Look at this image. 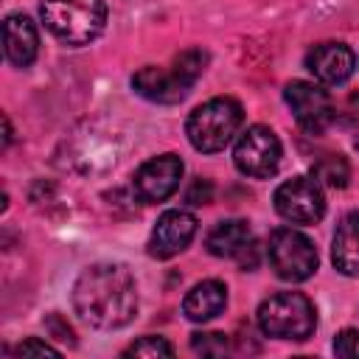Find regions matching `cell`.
Segmentation results:
<instances>
[{"mask_svg":"<svg viewBox=\"0 0 359 359\" xmlns=\"http://www.w3.org/2000/svg\"><path fill=\"white\" fill-rule=\"evenodd\" d=\"M275 210L292 224H314L325 213V196L314 177H292L275 188Z\"/></svg>","mask_w":359,"mask_h":359,"instance_id":"ba28073f","label":"cell"},{"mask_svg":"<svg viewBox=\"0 0 359 359\" xmlns=\"http://www.w3.org/2000/svg\"><path fill=\"white\" fill-rule=\"evenodd\" d=\"M356 151H359V137H356Z\"/></svg>","mask_w":359,"mask_h":359,"instance_id":"cb8c5ba5","label":"cell"},{"mask_svg":"<svg viewBox=\"0 0 359 359\" xmlns=\"http://www.w3.org/2000/svg\"><path fill=\"white\" fill-rule=\"evenodd\" d=\"M73 309L93 328H123L137 311V286L121 264H93L73 283Z\"/></svg>","mask_w":359,"mask_h":359,"instance_id":"6da1fadb","label":"cell"},{"mask_svg":"<svg viewBox=\"0 0 359 359\" xmlns=\"http://www.w3.org/2000/svg\"><path fill=\"white\" fill-rule=\"evenodd\" d=\"M334 353L345 359H359V328H345L334 339Z\"/></svg>","mask_w":359,"mask_h":359,"instance_id":"ffe728a7","label":"cell"},{"mask_svg":"<svg viewBox=\"0 0 359 359\" xmlns=\"http://www.w3.org/2000/svg\"><path fill=\"white\" fill-rule=\"evenodd\" d=\"M283 98H286L294 121L309 135H320L334 121L331 95L314 81H289L286 90H283Z\"/></svg>","mask_w":359,"mask_h":359,"instance_id":"9c48e42d","label":"cell"},{"mask_svg":"<svg viewBox=\"0 0 359 359\" xmlns=\"http://www.w3.org/2000/svg\"><path fill=\"white\" fill-rule=\"evenodd\" d=\"M45 325H48V331H53V339L67 342V345H76V334H73V328H70L59 314H50Z\"/></svg>","mask_w":359,"mask_h":359,"instance_id":"7402d4cb","label":"cell"},{"mask_svg":"<svg viewBox=\"0 0 359 359\" xmlns=\"http://www.w3.org/2000/svg\"><path fill=\"white\" fill-rule=\"evenodd\" d=\"M182 180V160L177 154H157L135 171V194L140 202H165Z\"/></svg>","mask_w":359,"mask_h":359,"instance_id":"30bf717a","label":"cell"},{"mask_svg":"<svg viewBox=\"0 0 359 359\" xmlns=\"http://www.w3.org/2000/svg\"><path fill=\"white\" fill-rule=\"evenodd\" d=\"M39 14L45 28L67 45H87L107 22L104 0H42Z\"/></svg>","mask_w":359,"mask_h":359,"instance_id":"3957f363","label":"cell"},{"mask_svg":"<svg viewBox=\"0 0 359 359\" xmlns=\"http://www.w3.org/2000/svg\"><path fill=\"white\" fill-rule=\"evenodd\" d=\"M266 258L275 269L278 278L300 283L317 272V247L309 236L292 227H278L269 236L266 244Z\"/></svg>","mask_w":359,"mask_h":359,"instance_id":"8992f818","label":"cell"},{"mask_svg":"<svg viewBox=\"0 0 359 359\" xmlns=\"http://www.w3.org/2000/svg\"><path fill=\"white\" fill-rule=\"evenodd\" d=\"M306 67L323 84H345L356 70V53L345 42H320L306 53Z\"/></svg>","mask_w":359,"mask_h":359,"instance_id":"7c38bea8","label":"cell"},{"mask_svg":"<svg viewBox=\"0 0 359 359\" xmlns=\"http://www.w3.org/2000/svg\"><path fill=\"white\" fill-rule=\"evenodd\" d=\"M196 236V216L182 210V208H174V210H165L154 230H151V238H149V255L151 258H174L177 252H182L191 238Z\"/></svg>","mask_w":359,"mask_h":359,"instance_id":"8fae6325","label":"cell"},{"mask_svg":"<svg viewBox=\"0 0 359 359\" xmlns=\"http://www.w3.org/2000/svg\"><path fill=\"white\" fill-rule=\"evenodd\" d=\"M208 56L202 50H185L180 53L171 67H140L132 76V87L137 90V95L157 101V104H174L182 101L188 95V90L194 87V81L202 76Z\"/></svg>","mask_w":359,"mask_h":359,"instance_id":"7a4b0ae2","label":"cell"},{"mask_svg":"<svg viewBox=\"0 0 359 359\" xmlns=\"http://www.w3.org/2000/svg\"><path fill=\"white\" fill-rule=\"evenodd\" d=\"M188 205H205V202H210V182L208 180H196L194 185H191V191H188Z\"/></svg>","mask_w":359,"mask_h":359,"instance_id":"603a6c76","label":"cell"},{"mask_svg":"<svg viewBox=\"0 0 359 359\" xmlns=\"http://www.w3.org/2000/svg\"><path fill=\"white\" fill-rule=\"evenodd\" d=\"M123 356H143V359H157V356H174V345L163 337H140L137 342H132Z\"/></svg>","mask_w":359,"mask_h":359,"instance_id":"ac0fdd59","label":"cell"},{"mask_svg":"<svg viewBox=\"0 0 359 359\" xmlns=\"http://www.w3.org/2000/svg\"><path fill=\"white\" fill-rule=\"evenodd\" d=\"M331 261L342 275L348 278L359 275V210L342 216V222L337 224L331 241Z\"/></svg>","mask_w":359,"mask_h":359,"instance_id":"9a60e30c","label":"cell"},{"mask_svg":"<svg viewBox=\"0 0 359 359\" xmlns=\"http://www.w3.org/2000/svg\"><path fill=\"white\" fill-rule=\"evenodd\" d=\"M258 328L275 339H309L317 328L314 303L303 292H275L258 306Z\"/></svg>","mask_w":359,"mask_h":359,"instance_id":"5b68a950","label":"cell"},{"mask_svg":"<svg viewBox=\"0 0 359 359\" xmlns=\"http://www.w3.org/2000/svg\"><path fill=\"white\" fill-rule=\"evenodd\" d=\"M3 48H6V59L14 67H28L36 59L39 50V34L36 25L31 22V17L25 14H8L3 22Z\"/></svg>","mask_w":359,"mask_h":359,"instance_id":"4fadbf2b","label":"cell"},{"mask_svg":"<svg viewBox=\"0 0 359 359\" xmlns=\"http://www.w3.org/2000/svg\"><path fill=\"white\" fill-rule=\"evenodd\" d=\"M241 121H244L241 104L230 95H219V98H210V101L199 104L188 115L185 135H188V140L196 151L213 154V151H222L233 140Z\"/></svg>","mask_w":359,"mask_h":359,"instance_id":"277c9868","label":"cell"},{"mask_svg":"<svg viewBox=\"0 0 359 359\" xmlns=\"http://www.w3.org/2000/svg\"><path fill=\"white\" fill-rule=\"evenodd\" d=\"M227 306V286L222 280H202L196 283L185 300H182V314L191 323H208L213 317H219Z\"/></svg>","mask_w":359,"mask_h":359,"instance_id":"5bb4252c","label":"cell"},{"mask_svg":"<svg viewBox=\"0 0 359 359\" xmlns=\"http://www.w3.org/2000/svg\"><path fill=\"white\" fill-rule=\"evenodd\" d=\"M191 348H194V353H202V356H222V353H227V337L219 331L191 334Z\"/></svg>","mask_w":359,"mask_h":359,"instance_id":"d6986e66","label":"cell"},{"mask_svg":"<svg viewBox=\"0 0 359 359\" xmlns=\"http://www.w3.org/2000/svg\"><path fill=\"white\" fill-rule=\"evenodd\" d=\"M311 177H314L320 185H328V188H345L348 180H351V168H348V163H345L342 154H325L323 160L314 163Z\"/></svg>","mask_w":359,"mask_h":359,"instance_id":"e0dca14e","label":"cell"},{"mask_svg":"<svg viewBox=\"0 0 359 359\" xmlns=\"http://www.w3.org/2000/svg\"><path fill=\"white\" fill-rule=\"evenodd\" d=\"M233 163H236V168L241 174H247L252 180L272 177L278 171V165H280V140H278V135L264 123L250 126L236 140Z\"/></svg>","mask_w":359,"mask_h":359,"instance_id":"52a82bcc","label":"cell"},{"mask_svg":"<svg viewBox=\"0 0 359 359\" xmlns=\"http://www.w3.org/2000/svg\"><path fill=\"white\" fill-rule=\"evenodd\" d=\"M252 244V230L244 219H224L213 224V230L205 238V247L216 258H238Z\"/></svg>","mask_w":359,"mask_h":359,"instance_id":"2e32d148","label":"cell"},{"mask_svg":"<svg viewBox=\"0 0 359 359\" xmlns=\"http://www.w3.org/2000/svg\"><path fill=\"white\" fill-rule=\"evenodd\" d=\"M11 353H14V356H56L59 351H56L53 345L42 342V339L31 337V339H22L17 348H11Z\"/></svg>","mask_w":359,"mask_h":359,"instance_id":"44dd1931","label":"cell"}]
</instances>
